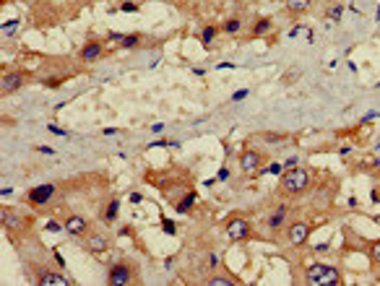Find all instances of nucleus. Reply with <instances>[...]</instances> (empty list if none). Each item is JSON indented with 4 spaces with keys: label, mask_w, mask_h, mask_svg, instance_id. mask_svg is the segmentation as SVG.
<instances>
[{
    "label": "nucleus",
    "mask_w": 380,
    "mask_h": 286,
    "mask_svg": "<svg viewBox=\"0 0 380 286\" xmlns=\"http://www.w3.org/2000/svg\"><path fill=\"white\" fill-rule=\"evenodd\" d=\"M86 250H92V253H104V250H107V239H104V237H89Z\"/></svg>",
    "instance_id": "9b49d317"
},
{
    "label": "nucleus",
    "mask_w": 380,
    "mask_h": 286,
    "mask_svg": "<svg viewBox=\"0 0 380 286\" xmlns=\"http://www.w3.org/2000/svg\"><path fill=\"white\" fill-rule=\"evenodd\" d=\"M282 188L286 192H302L307 188V172L302 167H292L286 174H284V180H282Z\"/></svg>",
    "instance_id": "f03ea898"
},
{
    "label": "nucleus",
    "mask_w": 380,
    "mask_h": 286,
    "mask_svg": "<svg viewBox=\"0 0 380 286\" xmlns=\"http://www.w3.org/2000/svg\"><path fill=\"white\" fill-rule=\"evenodd\" d=\"M284 214H286V208L282 206V208H279V214H274V216H271V221H268V224L274 226V229H276V226H282V221H284Z\"/></svg>",
    "instance_id": "2eb2a0df"
},
{
    "label": "nucleus",
    "mask_w": 380,
    "mask_h": 286,
    "mask_svg": "<svg viewBox=\"0 0 380 286\" xmlns=\"http://www.w3.org/2000/svg\"><path fill=\"white\" fill-rule=\"evenodd\" d=\"M245 96H248V91H237V94H234L232 99H234V101H242V99H245Z\"/></svg>",
    "instance_id": "c85d7f7f"
},
{
    "label": "nucleus",
    "mask_w": 380,
    "mask_h": 286,
    "mask_svg": "<svg viewBox=\"0 0 380 286\" xmlns=\"http://www.w3.org/2000/svg\"><path fill=\"white\" fill-rule=\"evenodd\" d=\"M307 5H310V0H286V8L292 13H302Z\"/></svg>",
    "instance_id": "ddd939ff"
},
{
    "label": "nucleus",
    "mask_w": 380,
    "mask_h": 286,
    "mask_svg": "<svg viewBox=\"0 0 380 286\" xmlns=\"http://www.w3.org/2000/svg\"><path fill=\"white\" fill-rule=\"evenodd\" d=\"M164 232L167 234H175V224H172V221H164Z\"/></svg>",
    "instance_id": "bb28decb"
},
{
    "label": "nucleus",
    "mask_w": 380,
    "mask_h": 286,
    "mask_svg": "<svg viewBox=\"0 0 380 286\" xmlns=\"http://www.w3.org/2000/svg\"><path fill=\"white\" fill-rule=\"evenodd\" d=\"M47 232H60V226L55 224V221H47Z\"/></svg>",
    "instance_id": "cd10ccee"
},
{
    "label": "nucleus",
    "mask_w": 380,
    "mask_h": 286,
    "mask_svg": "<svg viewBox=\"0 0 380 286\" xmlns=\"http://www.w3.org/2000/svg\"><path fill=\"white\" fill-rule=\"evenodd\" d=\"M266 172H268V174H279V172H282V164H271Z\"/></svg>",
    "instance_id": "a878e982"
},
{
    "label": "nucleus",
    "mask_w": 380,
    "mask_h": 286,
    "mask_svg": "<svg viewBox=\"0 0 380 286\" xmlns=\"http://www.w3.org/2000/svg\"><path fill=\"white\" fill-rule=\"evenodd\" d=\"M52 192H55V188L52 185H39V188H34L32 190V203H47L50 198H52Z\"/></svg>",
    "instance_id": "0eeeda50"
},
{
    "label": "nucleus",
    "mask_w": 380,
    "mask_h": 286,
    "mask_svg": "<svg viewBox=\"0 0 380 286\" xmlns=\"http://www.w3.org/2000/svg\"><path fill=\"white\" fill-rule=\"evenodd\" d=\"M250 234V224L245 219H232L227 224V237L229 239H245Z\"/></svg>",
    "instance_id": "7ed1b4c3"
},
{
    "label": "nucleus",
    "mask_w": 380,
    "mask_h": 286,
    "mask_svg": "<svg viewBox=\"0 0 380 286\" xmlns=\"http://www.w3.org/2000/svg\"><path fill=\"white\" fill-rule=\"evenodd\" d=\"M209 286H232V279H224V276H214V279H209Z\"/></svg>",
    "instance_id": "dca6fc26"
},
{
    "label": "nucleus",
    "mask_w": 380,
    "mask_h": 286,
    "mask_svg": "<svg viewBox=\"0 0 380 286\" xmlns=\"http://www.w3.org/2000/svg\"><path fill=\"white\" fill-rule=\"evenodd\" d=\"M115 216H117V200H112L110 206H107V211H104V219L107 221H112Z\"/></svg>",
    "instance_id": "f3484780"
},
{
    "label": "nucleus",
    "mask_w": 380,
    "mask_h": 286,
    "mask_svg": "<svg viewBox=\"0 0 380 286\" xmlns=\"http://www.w3.org/2000/svg\"><path fill=\"white\" fill-rule=\"evenodd\" d=\"M341 16V5H336V8H331L328 11V18H339Z\"/></svg>",
    "instance_id": "393cba45"
},
{
    "label": "nucleus",
    "mask_w": 380,
    "mask_h": 286,
    "mask_svg": "<svg viewBox=\"0 0 380 286\" xmlns=\"http://www.w3.org/2000/svg\"><path fill=\"white\" fill-rule=\"evenodd\" d=\"M370 255H373V260H378V263H380V242H375V245H373V250H370Z\"/></svg>",
    "instance_id": "412c9836"
},
{
    "label": "nucleus",
    "mask_w": 380,
    "mask_h": 286,
    "mask_svg": "<svg viewBox=\"0 0 380 286\" xmlns=\"http://www.w3.org/2000/svg\"><path fill=\"white\" fill-rule=\"evenodd\" d=\"M68 279H63L58 273H42L39 276V286H65Z\"/></svg>",
    "instance_id": "1a4fd4ad"
},
{
    "label": "nucleus",
    "mask_w": 380,
    "mask_h": 286,
    "mask_svg": "<svg viewBox=\"0 0 380 286\" xmlns=\"http://www.w3.org/2000/svg\"><path fill=\"white\" fill-rule=\"evenodd\" d=\"M307 284H318V286H336L339 284V271H333L331 265H313L307 271Z\"/></svg>",
    "instance_id": "f257e3e1"
},
{
    "label": "nucleus",
    "mask_w": 380,
    "mask_h": 286,
    "mask_svg": "<svg viewBox=\"0 0 380 286\" xmlns=\"http://www.w3.org/2000/svg\"><path fill=\"white\" fill-rule=\"evenodd\" d=\"M268 26H271V21H268V18H263V21H258V26H255V32L260 34V32H266V29H268Z\"/></svg>",
    "instance_id": "4be33fe9"
},
{
    "label": "nucleus",
    "mask_w": 380,
    "mask_h": 286,
    "mask_svg": "<svg viewBox=\"0 0 380 286\" xmlns=\"http://www.w3.org/2000/svg\"><path fill=\"white\" fill-rule=\"evenodd\" d=\"M16 26H19V21H11L8 26L3 24V34H13V32H16Z\"/></svg>",
    "instance_id": "5701e85b"
},
{
    "label": "nucleus",
    "mask_w": 380,
    "mask_h": 286,
    "mask_svg": "<svg viewBox=\"0 0 380 286\" xmlns=\"http://www.w3.org/2000/svg\"><path fill=\"white\" fill-rule=\"evenodd\" d=\"M214 36H216V29H214V26H209V29H203V44H211Z\"/></svg>",
    "instance_id": "6ab92c4d"
},
{
    "label": "nucleus",
    "mask_w": 380,
    "mask_h": 286,
    "mask_svg": "<svg viewBox=\"0 0 380 286\" xmlns=\"http://www.w3.org/2000/svg\"><path fill=\"white\" fill-rule=\"evenodd\" d=\"M195 203V195H185L183 200H180V206H177V211H188L190 206Z\"/></svg>",
    "instance_id": "a211bd4d"
},
{
    "label": "nucleus",
    "mask_w": 380,
    "mask_h": 286,
    "mask_svg": "<svg viewBox=\"0 0 380 286\" xmlns=\"http://www.w3.org/2000/svg\"><path fill=\"white\" fill-rule=\"evenodd\" d=\"M65 229L70 234H84V229H86V221L81 219V216H70L68 221H65Z\"/></svg>",
    "instance_id": "9d476101"
},
{
    "label": "nucleus",
    "mask_w": 380,
    "mask_h": 286,
    "mask_svg": "<svg viewBox=\"0 0 380 286\" xmlns=\"http://www.w3.org/2000/svg\"><path fill=\"white\" fill-rule=\"evenodd\" d=\"M135 42H138V36H123V44H125V47H133Z\"/></svg>",
    "instance_id": "b1692460"
},
{
    "label": "nucleus",
    "mask_w": 380,
    "mask_h": 286,
    "mask_svg": "<svg viewBox=\"0 0 380 286\" xmlns=\"http://www.w3.org/2000/svg\"><path fill=\"white\" fill-rule=\"evenodd\" d=\"M24 84V73L13 70V73H5L3 76V94H11V91H16Z\"/></svg>",
    "instance_id": "39448f33"
},
{
    "label": "nucleus",
    "mask_w": 380,
    "mask_h": 286,
    "mask_svg": "<svg viewBox=\"0 0 380 286\" xmlns=\"http://www.w3.org/2000/svg\"><path fill=\"white\" fill-rule=\"evenodd\" d=\"M307 234H310V226L307 224H292L289 226V239H292V245H302Z\"/></svg>",
    "instance_id": "423d86ee"
},
{
    "label": "nucleus",
    "mask_w": 380,
    "mask_h": 286,
    "mask_svg": "<svg viewBox=\"0 0 380 286\" xmlns=\"http://www.w3.org/2000/svg\"><path fill=\"white\" fill-rule=\"evenodd\" d=\"M3 224H5L8 229H19V226H21V221L16 219L11 211H3Z\"/></svg>",
    "instance_id": "4468645a"
},
{
    "label": "nucleus",
    "mask_w": 380,
    "mask_h": 286,
    "mask_svg": "<svg viewBox=\"0 0 380 286\" xmlns=\"http://www.w3.org/2000/svg\"><path fill=\"white\" fill-rule=\"evenodd\" d=\"M99 52H102V47H99L96 42H92V44H86V47L81 50V58H84V60H94V58H99Z\"/></svg>",
    "instance_id": "f8f14e48"
},
{
    "label": "nucleus",
    "mask_w": 380,
    "mask_h": 286,
    "mask_svg": "<svg viewBox=\"0 0 380 286\" xmlns=\"http://www.w3.org/2000/svg\"><path fill=\"white\" fill-rule=\"evenodd\" d=\"M224 29H227V32H237L240 29V21H237V18H232V21L224 24Z\"/></svg>",
    "instance_id": "aec40b11"
},
{
    "label": "nucleus",
    "mask_w": 380,
    "mask_h": 286,
    "mask_svg": "<svg viewBox=\"0 0 380 286\" xmlns=\"http://www.w3.org/2000/svg\"><path fill=\"white\" fill-rule=\"evenodd\" d=\"M258 164H260V159H258L255 151H245V154L240 156V167L245 169V172H255Z\"/></svg>",
    "instance_id": "6e6552de"
},
{
    "label": "nucleus",
    "mask_w": 380,
    "mask_h": 286,
    "mask_svg": "<svg viewBox=\"0 0 380 286\" xmlns=\"http://www.w3.org/2000/svg\"><path fill=\"white\" fill-rule=\"evenodd\" d=\"M110 284L112 286L130 284V268H128V265H115V268L110 271Z\"/></svg>",
    "instance_id": "20e7f679"
}]
</instances>
